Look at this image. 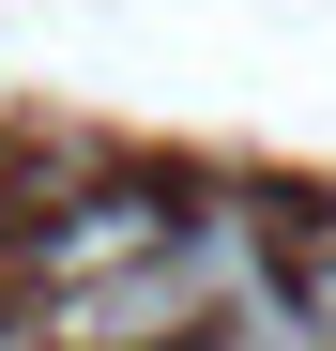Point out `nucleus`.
<instances>
[{
  "instance_id": "f257e3e1",
  "label": "nucleus",
  "mask_w": 336,
  "mask_h": 351,
  "mask_svg": "<svg viewBox=\"0 0 336 351\" xmlns=\"http://www.w3.org/2000/svg\"><path fill=\"white\" fill-rule=\"evenodd\" d=\"M153 245H168V199H153V184H107V199H62V214H46L31 245H16V275H31V290H77V275L153 260Z\"/></svg>"
}]
</instances>
